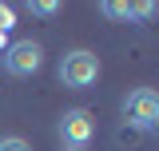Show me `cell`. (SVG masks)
Instances as JSON below:
<instances>
[{
	"label": "cell",
	"mask_w": 159,
	"mask_h": 151,
	"mask_svg": "<svg viewBox=\"0 0 159 151\" xmlns=\"http://www.w3.org/2000/svg\"><path fill=\"white\" fill-rule=\"evenodd\" d=\"M99 80V56L88 52V48H72L60 60V84L72 88V92H84Z\"/></svg>",
	"instance_id": "1"
},
{
	"label": "cell",
	"mask_w": 159,
	"mask_h": 151,
	"mask_svg": "<svg viewBox=\"0 0 159 151\" xmlns=\"http://www.w3.org/2000/svg\"><path fill=\"white\" fill-rule=\"evenodd\" d=\"M0 151H32V147H28V139H20V135H4V139H0Z\"/></svg>",
	"instance_id": "7"
},
{
	"label": "cell",
	"mask_w": 159,
	"mask_h": 151,
	"mask_svg": "<svg viewBox=\"0 0 159 151\" xmlns=\"http://www.w3.org/2000/svg\"><path fill=\"white\" fill-rule=\"evenodd\" d=\"M56 131L64 139V147H88L92 135H96V115L88 112V108H68V112L60 115Z\"/></svg>",
	"instance_id": "4"
},
{
	"label": "cell",
	"mask_w": 159,
	"mask_h": 151,
	"mask_svg": "<svg viewBox=\"0 0 159 151\" xmlns=\"http://www.w3.org/2000/svg\"><path fill=\"white\" fill-rule=\"evenodd\" d=\"M123 119L135 131H155V123H159V95L151 88H135V92L123 99Z\"/></svg>",
	"instance_id": "3"
},
{
	"label": "cell",
	"mask_w": 159,
	"mask_h": 151,
	"mask_svg": "<svg viewBox=\"0 0 159 151\" xmlns=\"http://www.w3.org/2000/svg\"><path fill=\"white\" fill-rule=\"evenodd\" d=\"M28 12H32V16H56L60 4L56 0H28Z\"/></svg>",
	"instance_id": "6"
},
{
	"label": "cell",
	"mask_w": 159,
	"mask_h": 151,
	"mask_svg": "<svg viewBox=\"0 0 159 151\" xmlns=\"http://www.w3.org/2000/svg\"><path fill=\"white\" fill-rule=\"evenodd\" d=\"M4 48H8V44H4V36H0V52H4Z\"/></svg>",
	"instance_id": "9"
},
{
	"label": "cell",
	"mask_w": 159,
	"mask_h": 151,
	"mask_svg": "<svg viewBox=\"0 0 159 151\" xmlns=\"http://www.w3.org/2000/svg\"><path fill=\"white\" fill-rule=\"evenodd\" d=\"M12 24H16V20H12V8H8V4H0V36H4Z\"/></svg>",
	"instance_id": "8"
},
{
	"label": "cell",
	"mask_w": 159,
	"mask_h": 151,
	"mask_svg": "<svg viewBox=\"0 0 159 151\" xmlns=\"http://www.w3.org/2000/svg\"><path fill=\"white\" fill-rule=\"evenodd\" d=\"M107 16L116 20H135V16H151L155 12V4H116V0H107V4H99Z\"/></svg>",
	"instance_id": "5"
},
{
	"label": "cell",
	"mask_w": 159,
	"mask_h": 151,
	"mask_svg": "<svg viewBox=\"0 0 159 151\" xmlns=\"http://www.w3.org/2000/svg\"><path fill=\"white\" fill-rule=\"evenodd\" d=\"M68 151H88V147H68Z\"/></svg>",
	"instance_id": "10"
},
{
	"label": "cell",
	"mask_w": 159,
	"mask_h": 151,
	"mask_svg": "<svg viewBox=\"0 0 159 151\" xmlns=\"http://www.w3.org/2000/svg\"><path fill=\"white\" fill-rule=\"evenodd\" d=\"M0 68L8 76H16V80L36 76L40 68H44V44H36V40H16V44H8V48L0 52Z\"/></svg>",
	"instance_id": "2"
}]
</instances>
